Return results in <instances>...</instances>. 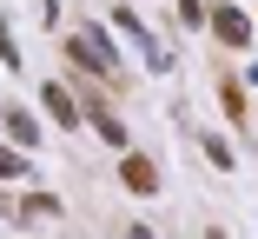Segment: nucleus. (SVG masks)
I'll use <instances>...</instances> for the list:
<instances>
[{
  "label": "nucleus",
  "instance_id": "f257e3e1",
  "mask_svg": "<svg viewBox=\"0 0 258 239\" xmlns=\"http://www.w3.org/2000/svg\"><path fill=\"white\" fill-rule=\"evenodd\" d=\"M73 60H80L86 73H99V80H113V67H119V60H113V46L99 40V33H73Z\"/></svg>",
  "mask_w": 258,
  "mask_h": 239
},
{
  "label": "nucleus",
  "instance_id": "f03ea898",
  "mask_svg": "<svg viewBox=\"0 0 258 239\" xmlns=\"http://www.w3.org/2000/svg\"><path fill=\"white\" fill-rule=\"evenodd\" d=\"M119 179L133 186V193H159V166H152V160H139V153H126V166H119Z\"/></svg>",
  "mask_w": 258,
  "mask_h": 239
},
{
  "label": "nucleus",
  "instance_id": "7ed1b4c3",
  "mask_svg": "<svg viewBox=\"0 0 258 239\" xmlns=\"http://www.w3.org/2000/svg\"><path fill=\"white\" fill-rule=\"evenodd\" d=\"M212 33H219L225 46H245V40H251V27H245L238 7H219V14H212Z\"/></svg>",
  "mask_w": 258,
  "mask_h": 239
},
{
  "label": "nucleus",
  "instance_id": "20e7f679",
  "mask_svg": "<svg viewBox=\"0 0 258 239\" xmlns=\"http://www.w3.org/2000/svg\"><path fill=\"white\" fill-rule=\"evenodd\" d=\"M0 120H7V133L20 139V147H40V126H33V113H20V107H7Z\"/></svg>",
  "mask_w": 258,
  "mask_h": 239
},
{
  "label": "nucleus",
  "instance_id": "39448f33",
  "mask_svg": "<svg viewBox=\"0 0 258 239\" xmlns=\"http://www.w3.org/2000/svg\"><path fill=\"white\" fill-rule=\"evenodd\" d=\"M0 173H27V160H14V153H0Z\"/></svg>",
  "mask_w": 258,
  "mask_h": 239
},
{
  "label": "nucleus",
  "instance_id": "423d86ee",
  "mask_svg": "<svg viewBox=\"0 0 258 239\" xmlns=\"http://www.w3.org/2000/svg\"><path fill=\"white\" fill-rule=\"evenodd\" d=\"M126 239H159V232H146V226H133V232H126Z\"/></svg>",
  "mask_w": 258,
  "mask_h": 239
}]
</instances>
